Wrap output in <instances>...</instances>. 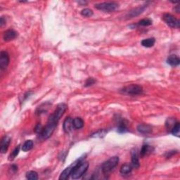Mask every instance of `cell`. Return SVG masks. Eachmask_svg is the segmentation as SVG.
<instances>
[{
	"label": "cell",
	"mask_w": 180,
	"mask_h": 180,
	"mask_svg": "<svg viewBox=\"0 0 180 180\" xmlns=\"http://www.w3.org/2000/svg\"><path fill=\"white\" fill-rule=\"evenodd\" d=\"M18 33L13 30H8L6 32H4V40L5 42H9L11 40H14V39L17 37Z\"/></svg>",
	"instance_id": "cell-15"
},
{
	"label": "cell",
	"mask_w": 180,
	"mask_h": 180,
	"mask_svg": "<svg viewBox=\"0 0 180 180\" xmlns=\"http://www.w3.org/2000/svg\"><path fill=\"white\" fill-rule=\"evenodd\" d=\"M179 129H180V124H179V122H177V123L175 125V126L172 127V130H171V132H172L173 135L179 136Z\"/></svg>",
	"instance_id": "cell-26"
},
{
	"label": "cell",
	"mask_w": 180,
	"mask_h": 180,
	"mask_svg": "<svg viewBox=\"0 0 180 180\" xmlns=\"http://www.w3.org/2000/svg\"><path fill=\"white\" fill-rule=\"evenodd\" d=\"M118 162H119V158L118 156L111 157L108 161L104 162L101 166V170L103 174L104 175H108L117 166Z\"/></svg>",
	"instance_id": "cell-3"
},
{
	"label": "cell",
	"mask_w": 180,
	"mask_h": 180,
	"mask_svg": "<svg viewBox=\"0 0 180 180\" xmlns=\"http://www.w3.org/2000/svg\"><path fill=\"white\" fill-rule=\"evenodd\" d=\"M74 129H79L84 127V121L80 118H76L72 120Z\"/></svg>",
	"instance_id": "cell-21"
},
{
	"label": "cell",
	"mask_w": 180,
	"mask_h": 180,
	"mask_svg": "<svg viewBox=\"0 0 180 180\" xmlns=\"http://www.w3.org/2000/svg\"><path fill=\"white\" fill-rule=\"evenodd\" d=\"M57 125L47 122L46 127H43L42 131L40 134V139L43 142V141L47 140L53 134L54 130H55Z\"/></svg>",
	"instance_id": "cell-6"
},
{
	"label": "cell",
	"mask_w": 180,
	"mask_h": 180,
	"mask_svg": "<svg viewBox=\"0 0 180 180\" xmlns=\"http://www.w3.org/2000/svg\"><path fill=\"white\" fill-rule=\"evenodd\" d=\"M77 163V161L74 162L72 165H70V166H68V168H65V169L63 170L62 172H61L60 177H59V179H61V180L67 179L68 177H69L70 174H71L72 170V169H73V168L75 167V165H76Z\"/></svg>",
	"instance_id": "cell-10"
},
{
	"label": "cell",
	"mask_w": 180,
	"mask_h": 180,
	"mask_svg": "<svg viewBox=\"0 0 180 180\" xmlns=\"http://www.w3.org/2000/svg\"><path fill=\"white\" fill-rule=\"evenodd\" d=\"M67 107V105L64 103L58 104L53 114H51V115H50L47 122L56 125H58V122L59 120H60L61 118L62 117L63 114L65 112V111H66Z\"/></svg>",
	"instance_id": "cell-2"
},
{
	"label": "cell",
	"mask_w": 180,
	"mask_h": 180,
	"mask_svg": "<svg viewBox=\"0 0 180 180\" xmlns=\"http://www.w3.org/2000/svg\"><path fill=\"white\" fill-rule=\"evenodd\" d=\"M146 7H147V5H143L142 6H139V7L134 9L131 10L130 11H129L128 13H127V14L126 15L127 19H132V18H134V17H136V16H137L140 15L141 13H142L143 11H145Z\"/></svg>",
	"instance_id": "cell-9"
},
{
	"label": "cell",
	"mask_w": 180,
	"mask_h": 180,
	"mask_svg": "<svg viewBox=\"0 0 180 180\" xmlns=\"http://www.w3.org/2000/svg\"><path fill=\"white\" fill-rule=\"evenodd\" d=\"M95 83H96L95 79L92 78V77H90V78L86 79L85 86L86 87H88V86H92L93 85H94Z\"/></svg>",
	"instance_id": "cell-30"
},
{
	"label": "cell",
	"mask_w": 180,
	"mask_h": 180,
	"mask_svg": "<svg viewBox=\"0 0 180 180\" xmlns=\"http://www.w3.org/2000/svg\"><path fill=\"white\" fill-rule=\"evenodd\" d=\"M175 11H176L177 13H179L180 12V8H179V5H177L175 6V9H174Z\"/></svg>",
	"instance_id": "cell-35"
},
{
	"label": "cell",
	"mask_w": 180,
	"mask_h": 180,
	"mask_svg": "<svg viewBox=\"0 0 180 180\" xmlns=\"http://www.w3.org/2000/svg\"><path fill=\"white\" fill-rule=\"evenodd\" d=\"M95 8L98 10L104 11V12H113L118 9L119 4L116 2H103V3L97 4L94 5Z\"/></svg>",
	"instance_id": "cell-4"
},
{
	"label": "cell",
	"mask_w": 180,
	"mask_h": 180,
	"mask_svg": "<svg viewBox=\"0 0 180 180\" xmlns=\"http://www.w3.org/2000/svg\"><path fill=\"white\" fill-rule=\"evenodd\" d=\"M42 129H43V127H42V125H41L40 124H37V126H36L35 128V132L36 133L40 134L41 133V132L42 131Z\"/></svg>",
	"instance_id": "cell-31"
},
{
	"label": "cell",
	"mask_w": 180,
	"mask_h": 180,
	"mask_svg": "<svg viewBox=\"0 0 180 180\" xmlns=\"http://www.w3.org/2000/svg\"><path fill=\"white\" fill-rule=\"evenodd\" d=\"M177 120L175 118H168L167 121L165 122V125H166V127H167V129L168 130H172V127L175 126V125L177 123Z\"/></svg>",
	"instance_id": "cell-23"
},
{
	"label": "cell",
	"mask_w": 180,
	"mask_h": 180,
	"mask_svg": "<svg viewBox=\"0 0 180 180\" xmlns=\"http://www.w3.org/2000/svg\"><path fill=\"white\" fill-rule=\"evenodd\" d=\"M132 170V166L129 165V164H124L121 166L120 171L122 175H125L130 174Z\"/></svg>",
	"instance_id": "cell-20"
},
{
	"label": "cell",
	"mask_w": 180,
	"mask_h": 180,
	"mask_svg": "<svg viewBox=\"0 0 180 180\" xmlns=\"http://www.w3.org/2000/svg\"><path fill=\"white\" fill-rule=\"evenodd\" d=\"M89 168V163L86 161H83V159L79 158L77 160V163L75 165L73 169L72 170L71 176L72 179H77L80 178L85 175V173L86 172Z\"/></svg>",
	"instance_id": "cell-1"
},
{
	"label": "cell",
	"mask_w": 180,
	"mask_h": 180,
	"mask_svg": "<svg viewBox=\"0 0 180 180\" xmlns=\"http://www.w3.org/2000/svg\"><path fill=\"white\" fill-rule=\"evenodd\" d=\"M138 25L140 26H149L152 25V20L149 19H144L139 21Z\"/></svg>",
	"instance_id": "cell-28"
},
{
	"label": "cell",
	"mask_w": 180,
	"mask_h": 180,
	"mask_svg": "<svg viewBox=\"0 0 180 180\" xmlns=\"http://www.w3.org/2000/svg\"><path fill=\"white\" fill-rule=\"evenodd\" d=\"M5 23H6V20H4L3 16L1 17V20H0V26L2 27Z\"/></svg>",
	"instance_id": "cell-33"
},
{
	"label": "cell",
	"mask_w": 180,
	"mask_h": 180,
	"mask_svg": "<svg viewBox=\"0 0 180 180\" xmlns=\"http://www.w3.org/2000/svg\"><path fill=\"white\" fill-rule=\"evenodd\" d=\"M72 120H73V119H72V118L68 117L65 118L64 122H63V130H64L65 133H70V132L74 129Z\"/></svg>",
	"instance_id": "cell-11"
},
{
	"label": "cell",
	"mask_w": 180,
	"mask_h": 180,
	"mask_svg": "<svg viewBox=\"0 0 180 180\" xmlns=\"http://www.w3.org/2000/svg\"><path fill=\"white\" fill-rule=\"evenodd\" d=\"M19 151H20V146H18L16 147L15 149L13 150L12 152H11V154H10L9 157V159L10 161H13V159H15L16 157L19 155Z\"/></svg>",
	"instance_id": "cell-27"
},
{
	"label": "cell",
	"mask_w": 180,
	"mask_h": 180,
	"mask_svg": "<svg viewBox=\"0 0 180 180\" xmlns=\"http://www.w3.org/2000/svg\"><path fill=\"white\" fill-rule=\"evenodd\" d=\"M132 156V163L134 168H139L140 166L139 163V156L137 149H134L131 152Z\"/></svg>",
	"instance_id": "cell-12"
},
{
	"label": "cell",
	"mask_w": 180,
	"mask_h": 180,
	"mask_svg": "<svg viewBox=\"0 0 180 180\" xmlns=\"http://www.w3.org/2000/svg\"><path fill=\"white\" fill-rule=\"evenodd\" d=\"M143 88L142 86L138 85H128L127 86H125L120 90V92L122 94H127V95H132V96H136V95H140L143 93Z\"/></svg>",
	"instance_id": "cell-5"
},
{
	"label": "cell",
	"mask_w": 180,
	"mask_h": 180,
	"mask_svg": "<svg viewBox=\"0 0 180 180\" xmlns=\"http://www.w3.org/2000/svg\"><path fill=\"white\" fill-rule=\"evenodd\" d=\"M11 170L13 171L14 172H16L18 170V166L15 165H13L12 166H11Z\"/></svg>",
	"instance_id": "cell-34"
},
{
	"label": "cell",
	"mask_w": 180,
	"mask_h": 180,
	"mask_svg": "<svg viewBox=\"0 0 180 180\" xmlns=\"http://www.w3.org/2000/svg\"><path fill=\"white\" fill-rule=\"evenodd\" d=\"M26 178L29 180L38 179V174L35 171H29L26 173Z\"/></svg>",
	"instance_id": "cell-25"
},
{
	"label": "cell",
	"mask_w": 180,
	"mask_h": 180,
	"mask_svg": "<svg viewBox=\"0 0 180 180\" xmlns=\"http://www.w3.org/2000/svg\"><path fill=\"white\" fill-rule=\"evenodd\" d=\"M167 62L171 66H177L179 65L180 60L179 56L175 55V54H172V55H170L168 57Z\"/></svg>",
	"instance_id": "cell-16"
},
{
	"label": "cell",
	"mask_w": 180,
	"mask_h": 180,
	"mask_svg": "<svg viewBox=\"0 0 180 180\" xmlns=\"http://www.w3.org/2000/svg\"><path fill=\"white\" fill-rule=\"evenodd\" d=\"M10 58L8 52L6 51H2L0 54V68L2 70H6L9 64Z\"/></svg>",
	"instance_id": "cell-8"
},
{
	"label": "cell",
	"mask_w": 180,
	"mask_h": 180,
	"mask_svg": "<svg viewBox=\"0 0 180 180\" xmlns=\"http://www.w3.org/2000/svg\"><path fill=\"white\" fill-rule=\"evenodd\" d=\"M141 43H142V45L143 47L150 48L154 46L155 43H156V39L154 37L145 39V40H143Z\"/></svg>",
	"instance_id": "cell-19"
},
{
	"label": "cell",
	"mask_w": 180,
	"mask_h": 180,
	"mask_svg": "<svg viewBox=\"0 0 180 180\" xmlns=\"http://www.w3.org/2000/svg\"><path fill=\"white\" fill-rule=\"evenodd\" d=\"M93 14H94L93 11L90 9H85L81 11V15L85 17H92Z\"/></svg>",
	"instance_id": "cell-29"
},
{
	"label": "cell",
	"mask_w": 180,
	"mask_h": 180,
	"mask_svg": "<svg viewBox=\"0 0 180 180\" xmlns=\"http://www.w3.org/2000/svg\"><path fill=\"white\" fill-rule=\"evenodd\" d=\"M177 151H170V152H168L167 153V155H166V158H170L171 156H173V155H174L175 153H176Z\"/></svg>",
	"instance_id": "cell-32"
},
{
	"label": "cell",
	"mask_w": 180,
	"mask_h": 180,
	"mask_svg": "<svg viewBox=\"0 0 180 180\" xmlns=\"http://www.w3.org/2000/svg\"><path fill=\"white\" fill-rule=\"evenodd\" d=\"M118 132L120 134L125 133L127 132H128V127L126 122L125 120H120L118 122Z\"/></svg>",
	"instance_id": "cell-18"
},
{
	"label": "cell",
	"mask_w": 180,
	"mask_h": 180,
	"mask_svg": "<svg viewBox=\"0 0 180 180\" xmlns=\"http://www.w3.org/2000/svg\"><path fill=\"white\" fill-rule=\"evenodd\" d=\"M163 20L168 26L172 28H179L180 21L179 19L175 18L174 16L170 13H165L163 16Z\"/></svg>",
	"instance_id": "cell-7"
},
{
	"label": "cell",
	"mask_w": 180,
	"mask_h": 180,
	"mask_svg": "<svg viewBox=\"0 0 180 180\" xmlns=\"http://www.w3.org/2000/svg\"><path fill=\"white\" fill-rule=\"evenodd\" d=\"M154 148L151 146L145 144L143 145L142 147V149L140 151V156L142 157H144L146 156H148V155L151 154V153L154 151Z\"/></svg>",
	"instance_id": "cell-17"
},
{
	"label": "cell",
	"mask_w": 180,
	"mask_h": 180,
	"mask_svg": "<svg viewBox=\"0 0 180 180\" xmlns=\"http://www.w3.org/2000/svg\"><path fill=\"white\" fill-rule=\"evenodd\" d=\"M107 133V131L106 129H99L94 132V134H92L91 135V137L92 138H102L105 136Z\"/></svg>",
	"instance_id": "cell-24"
},
{
	"label": "cell",
	"mask_w": 180,
	"mask_h": 180,
	"mask_svg": "<svg viewBox=\"0 0 180 180\" xmlns=\"http://www.w3.org/2000/svg\"><path fill=\"white\" fill-rule=\"evenodd\" d=\"M136 129H137L139 132L143 134H149L153 131L152 127L148 124H139Z\"/></svg>",
	"instance_id": "cell-13"
},
{
	"label": "cell",
	"mask_w": 180,
	"mask_h": 180,
	"mask_svg": "<svg viewBox=\"0 0 180 180\" xmlns=\"http://www.w3.org/2000/svg\"><path fill=\"white\" fill-rule=\"evenodd\" d=\"M33 142L32 140H27L22 146V151H28L31 150L33 147Z\"/></svg>",
	"instance_id": "cell-22"
},
{
	"label": "cell",
	"mask_w": 180,
	"mask_h": 180,
	"mask_svg": "<svg viewBox=\"0 0 180 180\" xmlns=\"http://www.w3.org/2000/svg\"><path fill=\"white\" fill-rule=\"evenodd\" d=\"M10 143H11V138L9 136H4V138L2 139L1 142V149H0V151H1L2 154H5V153L7 151Z\"/></svg>",
	"instance_id": "cell-14"
}]
</instances>
